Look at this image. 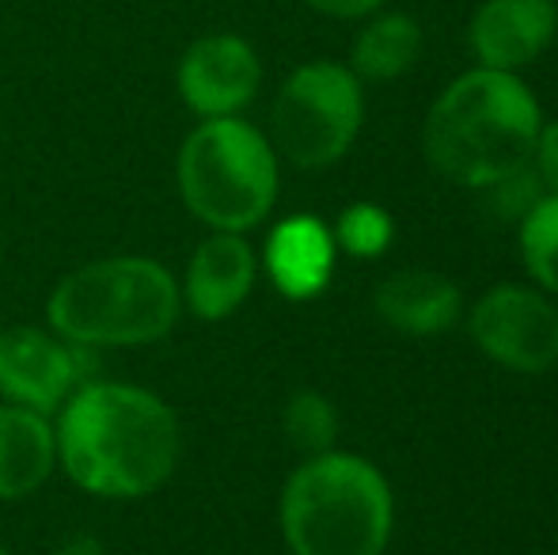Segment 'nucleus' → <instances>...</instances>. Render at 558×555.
Instances as JSON below:
<instances>
[{
	"label": "nucleus",
	"instance_id": "1",
	"mask_svg": "<svg viewBox=\"0 0 558 555\" xmlns=\"http://www.w3.org/2000/svg\"><path fill=\"white\" fill-rule=\"evenodd\" d=\"M58 468L96 498H145L171 480L183 453L179 415L163 396L125 381H84L53 422Z\"/></svg>",
	"mask_w": 558,
	"mask_h": 555
},
{
	"label": "nucleus",
	"instance_id": "2",
	"mask_svg": "<svg viewBox=\"0 0 558 555\" xmlns=\"http://www.w3.org/2000/svg\"><path fill=\"white\" fill-rule=\"evenodd\" d=\"M539 126L544 114L529 84L517 73L478 65L437 96L422 141L437 176L486 191L532 160Z\"/></svg>",
	"mask_w": 558,
	"mask_h": 555
},
{
	"label": "nucleus",
	"instance_id": "3",
	"mask_svg": "<svg viewBox=\"0 0 558 555\" xmlns=\"http://www.w3.org/2000/svg\"><path fill=\"white\" fill-rule=\"evenodd\" d=\"M183 312V289L148 255H107L69 270L46 297L50 331L81 350L160 342Z\"/></svg>",
	"mask_w": 558,
	"mask_h": 555
},
{
	"label": "nucleus",
	"instance_id": "4",
	"mask_svg": "<svg viewBox=\"0 0 558 555\" xmlns=\"http://www.w3.org/2000/svg\"><path fill=\"white\" fill-rule=\"evenodd\" d=\"M278 518L293 555H384L396 498L380 468L331 449L289 475Z\"/></svg>",
	"mask_w": 558,
	"mask_h": 555
},
{
	"label": "nucleus",
	"instance_id": "5",
	"mask_svg": "<svg viewBox=\"0 0 558 555\" xmlns=\"http://www.w3.org/2000/svg\"><path fill=\"white\" fill-rule=\"evenodd\" d=\"M278 153L247 119H202L175 156L183 206L209 232H251L278 202Z\"/></svg>",
	"mask_w": 558,
	"mask_h": 555
},
{
	"label": "nucleus",
	"instance_id": "6",
	"mask_svg": "<svg viewBox=\"0 0 558 555\" xmlns=\"http://www.w3.org/2000/svg\"><path fill=\"white\" fill-rule=\"evenodd\" d=\"M365 119L361 81L350 65L308 61L293 69L270 107V145L304 171L331 168L350 153Z\"/></svg>",
	"mask_w": 558,
	"mask_h": 555
},
{
	"label": "nucleus",
	"instance_id": "7",
	"mask_svg": "<svg viewBox=\"0 0 558 555\" xmlns=\"http://www.w3.org/2000/svg\"><path fill=\"white\" fill-rule=\"evenodd\" d=\"M475 347L513 373H547L558 362V309L539 289L494 286L468 316Z\"/></svg>",
	"mask_w": 558,
	"mask_h": 555
},
{
	"label": "nucleus",
	"instance_id": "8",
	"mask_svg": "<svg viewBox=\"0 0 558 555\" xmlns=\"http://www.w3.org/2000/svg\"><path fill=\"white\" fill-rule=\"evenodd\" d=\"M263 88V61L243 35L214 31L194 38L175 65V92L198 119H235Z\"/></svg>",
	"mask_w": 558,
	"mask_h": 555
},
{
	"label": "nucleus",
	"instance_id": "9",
	"mask_svg": "<svg viewBox=\"0 0 558 555\" xmlns=\"http://www.w3.org/2000/svg\"><path fill=\"white\" fill-rule=\"evenodd\" d=\"M81 385V347L27 324L0 331V396L4 403L43 411L53 419Z\"/></svg>",
	"mask_w": 558,
	"mask_h": 555
},
{
	"label": "nucleus",
	"instance_id": "10",
	"mask_svg": "<svg viewBox=\"0 0 558 555\" xmlns=\"http://www.w3.org/2000/svg\"><path fill=\"white\" fill-rule=\"evenodd\" d=\"M555 0H483L471 15L468 43L483 69L517 73L555 43Z\"/></svg>",
	"mask_w": 558,
	"mask_h": 555
},
{
	"label": "nucleus",
	"instance_id": "11",
	"mask_svg": "<svg viewBox=\"0 0 558 555\" xmlns=\"http://www.w3.org/2000/svg\"><path fill=\"white\" fill-rule=\"evenodd\" d=\"M258 278V255L243 232H209L194 248L183 278V304L206 324L235 316Z\"/></svg>",
	"mask_w": 558,
	"mask_h": 555
},
{
	"label": "nucleus",
	"instance_id": "12",
	"mask_svg": "<svg viewBox=\"0 0 558 555\" xmlns=\"http://www.w3.org/2000/svg\"><path fill=\"white\" fill-rule=\"evenodd\" d=\"M338 244L319 217L296 214L274 225L263 248V267L274 289L289 301H312L331 286Z\"/></svg>",
	"mask_w": 558,
	"mask_h": 555
},
{
	"label": "nucleus",
	"instance_id": "13",
	"mask_svg": "<svg viewBox=\"0 0 558 555\" xmlns=\"http://www.w3.org/2000/svg\"><path fill=\"white\" fill-rule=\"evenodd\" d=\"M58 468L53 419L43 411L0 403V503L35 495Z\"/></svg>",
	"mask_w": 558,
	"mask_h": 555
},
{
	"label": "nucleus",
	"instance_id": "14",
	"mask_svg": "<svg viewBox=\"0 0 558 555\" xmlns=\"http://www.w3.org/2000/svg\"><path fill=\"white\" fill-rule=\"evenodd\" d=\"M376 316L403 335H437L452 327L463 312L456 281L434 270H399L376 289Z\"/></svg>",
	"mask_w": 558,
	"mask_h": 555
},
{
	"label": "nucleus",
	"instance_id": "15",
	"mask_svg": "<svg viewBox=\"0 0 558 555\" xmlns=\"http://www.w3.org/2000/svg\"><path fill=\"white\" fill-rule=\"evenodd\" d=\"M422 53V31L403 12H373L357 31L350 50V69L357 81H399Z\"/></svg>",
	"mask_w": 558,
	"mask_h": 555
},
{
	"label": "nucleus",
	"instance_id": "16",
	"mask_svg": "<svg viewBox=\"0 0 558 555\" xmlns=\"http://www.w3.org/2000/svg\"><path fill=\"white\" fill-rule=\"evenodd\" d=\"M281 430H286L289 445L301 449L304 457H319V453L335 449L338 437V411L324 393H293L281 411Z\"/></svg>",
	"mask_w": 558,
	"mask_h": 555
},
{
	"label": "nucleus",
	"instance_id": "17",
	"mask_svg": "<svg viewBox=\"0 0 558 555\" xmlns=\"http://www.w3.org/2000/svg\"><path fill=\"white\" fill-rule=\"evenodd\" d=\"M521 255L536 286L558 297V194H547L521 221Z\"/></svg>",
	"mask_w": 558,
	"mask_h": 555
},
{
	"label": "nucleus",
	"instance_id": "18",
	"mask_svg": "<svg viewBox=\"0 0 558 555\" xmlns=\"http://www.w3.org/2000/svg\"><path fill=\"white\" fill-rule=\"evenodd\" d=\"M335 244L353 260H376L388 252L391 237H396V221L384 206L376 202H353L338 214L335 221Z\"/></svg>",
	"mask_w": 558,
	"mask_h": 555
},
{
	"label": "nucleus",
	"instance_id": "19",
	"mask_svg": "<svg viewBox=\"0 0 558 555\" xmlns=\"http://www.w3.org/2000/svg\"><path fill=\"white\" fill-rule=\"evenodd\" d=\"M539 198H547V191H544V183H539L532 160L524 164V168L509 171L506 179L486 186V206H490L498 217H509V221H517V225L532 214V206H536Z\"/></svg>",
	"mask_w": 558,
	"mask_h": 555
},
{
	"label": "nucleus",
	"instance_id": "20",
	"mask_svg": "<svg viewBox=\"0 0 558 555\" xmlns=\"http://www.w3.org/2000/svg\"><path fill=\"white\" fill-rule=\"evenodd\" d=\"M532 168L547 194H558V122H544L532 148Z\"/></svg>",
	"mask_w": 558,
	"mask_h": 555
},
{
	"label": "nucleus",
	"instance_id": "21",
	"mask_svg": "<svg viewBox=\"0 0 558 555\" xmlns=\"http://www.w3.org/2000/svg\"><path fill=\"white\" fill-rule=\"evenodd\" d=\"M304 4L331 20H365V15L380 12L384 0H304Z\"/></svg>",
	"mask_w": 558,
	"mask_h": 555
},
{
	"label": "nucleus",
	"instance_id": "22",
	"mask_svg": "<svg viewBox=\"0 0 558 555\" xmlns=\"http://www.w3.org/2000/svg\"><path fill=\"white\" fill-rule=\"evenodd\" d=\"M53 555H104V544L96 541V536H69L65 544H61Z\"/></svg>",
	"mask_w": 558,
	"mask_h": 555
},
{
	"label": "nucleus",
	"instance_id": "23",
	"mask_svg": "<svg viewBox=\"0 0 558 555\" xmlns=\"http://www.w3.org/2000/svg\"><path fill=\"white\" fill-rule=\"evenodd\" d=\"M0 555H12V552H8V548H4V544H0Z\"/></svg>",
	"mask_w": 558,
	"mask_h": 555
}]
</instances>
